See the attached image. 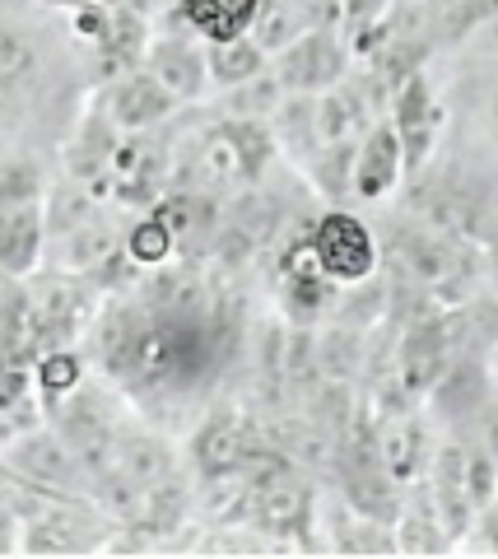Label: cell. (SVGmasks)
<instances>
[{
	"instance_id": "obj_4",
	"label": "cell",
	"mask_w": 498,
	"mask_h": 559,
	"mask_svg": "<svg viewBox=\"0 0 498 559\" xmlns=\"http://www.w3.org/2000/svg\"><path fill=\"white\" fill-rule=\"evenodd\" d=\"M42 382H47V387H70V382H75V364H70V359H52V364H47V369H42Z\"/></svg>"
},
{
	"instance_id": "obj_1",
	"label": "cell",
	"mask_w": 498,
	"mask_h": 559,
	"mask_svg": "<svg viewBox=\"0 0 498 559\" xmlns=\"http://www.w3.org/2000/svg\"><path fill=\"white\" fill-rule=\"evenodd\" d=\"M317 252H322L326 271H336V275L368 271V233L354 219H326L322 233H317Z\"/></svg>"
},
{
	"instance_id": "obj_3",
	"label": "cell",
	"mask_w": 498,
	"mask_h": 559,
	"mask_svg": "<svg viewBox=\"0 0 498 559\" xmlns=\"http://www.w3.org/2000/svg\"><path fill=\"white\" fill-rule=\"evenodd\" d=\"M131 252L140 261H159L163 252H168V233H163V224H140L131 238Z\"/></svg>"
},
{
	"instance_id": "obj_2",
	"label": "cell",
	"mask_w": 498,
	"mask_h": 559,
	"mask_svg": "<svg viewBox=\"0 0 498 559\" xmlns=\"http://www.w3.org/2000/svg\"><path fill=\"white\" fill-rule=\"evenodd\" d=\"M187 10L215 38H238L243 24L252 19V0H187Z\"/></svg>"
}]
</instances>
